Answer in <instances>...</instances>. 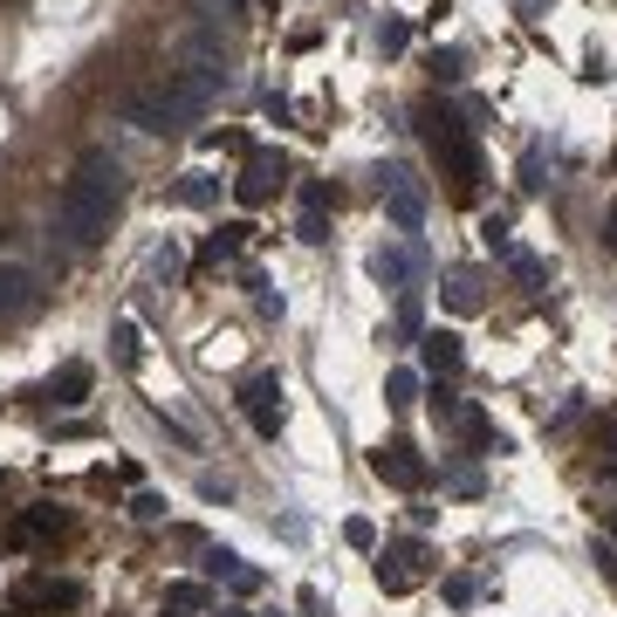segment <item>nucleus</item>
<instances>
[{"label": "nucleus", "mask_w": 617, "mask_h": 617, "mask_svg": "<svg viewBox=\"0 0 617 617\" xmlns=\"http://www.w3.org/2000/svg\"><path fill=\"white\" fill-rule=\"evenodd\" d=\"M467 75V56L459 48H432V83H459Z\"/></svg>", "instance_id": "dca6fc26"}, {"label": "nucleus", "mask_w": 617, "mask_h": 617, "mask_svg": "<svg viewBox=\"0 0 617 617\" xmlns=\"http://www.w3.org/2000/svg\"><path fill=\"white\" fill-rule=\"evenodd\" d=\"M165 597H172L178 610H206V604H213V590H206V583H172Z\"/></svg>", "instance_id": "6ab92c4d"}, {"label": "nucleus", "mask_w": 617, "mask_h": 617, "mask_svg": "<svg viewBox=\"0 0 617 617\" xmlns=\"http://www.w3.org/2000/svg\"><path fill=\"white\" fill-rule=\"evenodd\" d=\"M371 281L377 289H411V254L405 247H377L371 254Z\"/></svg>", "instance_id": "1a4fd4ad"}, {"label": "nucleus", "mask_w": 617, "mask_h": 617, "mask_svg": "<svg viewBox=\"0 0 617 617\" xmlns=\"http://www.w3.org/2000/svg\"><path fill=\"white\" fill-rule=\"evenodd\" d=\"M419 138H426V151H432V159H440L446 144H459V138H467V124H459V117L446 110V103H419Z\"/></svg>", "instance_id": "0eeeda50"}, {"label": "nucleus", "mask_w": 617, "mask_h": 617, "mask_svg": "<svg viewBox=\"0 0 617 617\" xmlns=\"http://www.w3.org/2000/svg\"><path fill=\"white\" fill-rule=\"evenodd\" d=\"M597 446H604V453H610V467H617V411H610V419H604V426H597Z\"/></svg>", "instance_id": "393cba45"}, {"label": "nucleus", "mask_w": 617, "mask_h": 617, "mask_svg": "<svg viewBox=\"0 0 617 617\" xmlns=\"http://www.w3.org/2000/svg\"><path fill=\"white\" fill-rule=\"evenodd\" d=\"M405 42H411V35H405V21H384V28H377V48H384V56H398Z\"/></svg>", "instance_id": "5701e85b"}, {"label": "nucleus", "mask_w": 617, "mask_h": 617, "mask_svg": "<svg viewBox=\"0 0 617 617\" xmlns=\"http://www.w3.org/2000/svg\"><path fill=\"white\" fill-rule=\"evenodd\" d=\"M459 411H467V405L453 398V384H446V377H432V419H446V426H453Z\"/></svg>", "instance_id": "a211bd4d"}, {"label": "nucleus", "mask_w": 617, "mask_h": 617, "mask_svg": "<svg viewBox=\"0 0 617 617\" xmlns=\"http://www.w3.org/2000/svg\"><path fill=\"white\" fill-rule=\"evenodd\" d=\"M344 543L350 549H377V528L364 522V514H350V522H344Z\"/></svg>", "instance_id": "412c9836"}, {"label": "nucleus", "mask_w": 617, "mask_h": 617, "mask_svg": "<svg viewBox=\"0 0 617 617\" xmlns=\"http://www.w3.org/2000/svg\"><path fill=\"white\" fill-rule=\"evenodd\" d=\"M392 220H398L405 234H411V226L426 220V199H419V193H405V186H392Z\"/></svg>", "instance_id": "4468645a"}, {"label": "nucleus", "mask_w": 617, "mask_h": 617, "mask_svg": "<svg viewBox=\"0 0 617 617\" xmlns=\"http://www.w3.org/2000/svg\"><path fill=\"white\" fill-rule=\"evenodd\" d=\"M419 350H426V371H432V377H446V384L467 371V350H459L453 329H432V337H419Z\"/></svg>", "instance_id": "6e6552de"}, {"label": "nucleus", "mask_w": 617, "mask_h": 617, "mask_svg": "<svg viewBox=\"0 0 617 617\" xmlns=\"http://www.w3.org/2000/svg\"><path fill=\"white\" fill-rule=\"evenodd\" d=\"M419 570H426V543L384 549V556H377V590H384V597H405V590L419 583Z\"/></svg>", "instance_id": "39448f33"}, {"label": "nucleus", "mask_w": 617, "mask_h": 617, "mask_svg": "<svg viewBox=\"0 0 617 617\" xmlns=\"http://www.w3.org/2000/svg\"><path fill=\"white\" fill-rule=\"evenodd\" d=\"M411 398H419V377H411V371H392V377H384V405H411Z\"/></svg>", "instance_id": "aec40b11"}, {"label": "nucleus", "mask_w": 617, "mask_h": 617, "mask_svg": "<svg viewBox=\"0 0 617 617\" xmlns=\"http://www.w3.org/2000/svg\"><path fill=\"white\" fill-rule=\"evenodd\" d=\"M110 350H117L124 371H138V357H144V350H138V323H117V329H110Z\"/></svg>", "instance_id": "2eb2a0df"}, {"label": "nucleus", "mask_w": 617, "mask_h": 617, "mask_svg": "<svg viewBox=\"0 0 617 617\" xmlns=\"http://www.w3.org/2000/svg\"><path fill=\"white\" fill-rule=\"evenodd\" d=\"M371 474L392 480V487H405V494H426V487H432V467H426V453L411 446V440H384L371 453Z\"/></svg>", "instance_id": "7ed1b4c3"}, {"label": "nucleus", "mask_w": 617, "mask_h": 617, "mask_svg": "<svg viewBox=\"0 0 617 617\" xmlns=\"http://www.w3.org/2000/svg\"><path fill=\"white\" fill-rule=\"evenodd\" d=\"M446 308H459V316H474V308H480V281H474L467 268L446 275Z\"/></svg>", "instance_id": "ddd939ff"}, {"label": "nucleus", "mask_w": 617, "mask_h": 617, "mask_svg": "<svg viewBox=\"0 0 617 617\" xmlns=\"http://www.w3.org/2000/svg\"><path fill=\"white\" fill-rule=\"evenodd\" d=\"M90 384H96L90 364H62L56 377H48V398H56V405H83V398H90Z\"/></svg>", "instance_id": "9b49d317"}, {"label": "nucleus", "mask_w": 617, "mask_h": 617, "mask_svg": "<svg viewBox=\"0 0 617 617\" xmlns=\"http://www.w3.org/2000/svg\"><path fill=\"white\" fill-rule=\"evenodd\" d=\"M241 405H247V419H254L261 440H275V432H281V377L275 371H254L241 384Z\"/></svg>", "instance_id": "20e7f679"}, {"label": "nucleus", "mask_w": 617, "mask_h": 617, "mask_svg": "<svg viewBox=\"0 0 617 617\" xmlns=\"http://www.w3.org/2000/svg\"><path fill=\"white\" fill-rule=\"evenodd\" d=\"M610 254H617V199H610Z\"/></svg>", "instance_id": "bb28decb"}, {"label": "nucleus", "mask_w": 617, "mask_h": 617, "mask_svg": "<svg viewBox=\"0 0 617 617\" xmlns=\"http://www.w3.org/2000/svg\"><path fill=\"white\" fill-rule=\"evenodd\" d=\"M281 186H289V159H281V151H247V159H241V178H234V199L247 206V213H254V206H268Z\"/></svg>", "instance_id": "f03ea898"}, {"label": "nucleus", "mask_w": 617, "mask_h": 617, "mask_svg": "<svg viewBox=\"0 0 617 617\" xmlns=\"http://www.w3.org/2000/svg\"><path fill=\"white\" fill-rule=\"evenodd\" d=\"M117 199H124V165L110 159V151H83L75 172H69V186H62V199H56V226L75 247H90V241L110 234Z\"/></svg>", "instance_id": "f257e3e1"}, {"label": "nucleus", "mask_w": 617, "mask_h": 617, "mask_svg": "<svg viewBox=\"0 0 617 617\" xmlns=\"http://www.w3.org/2000/svg\"><path fill=\"white\" fill-rule=\"evenodd\" d=\"M432 165H440V178L453 186V199H474V178H480V144H474V138L446 144V151H440V159H432Z\"/></svg>", "instance_id": "423d86ee"}, {"label": "nucleus", "mask_w": 617, "mask_h": 617, "mask_svg": "<svg viewBox=\"0 0 617 617\" xmlns=\"http://www.w3.org/2000/svg\"><path fill=\"white\" fill-rule=\"evenodd\" d=\"M62 528H69V522H62L56 508H35V514H21V522H14L8 543H14V549H28V543H48V535H62Z\"/></svg>", "instance_id": "9d476101"}, {"label": "nucleus", "mask_w": 617, "mask_h": 617, "mask_svg": "<svg viewBox=\"0 0 617 617\" xmlns=\"http://www.w3.org/2000/svg\"><path fill=\"white\" fill-rule=\"evenodd\" d=\"M131 514H138V522H159L165 501H159V494H138V501H131Z\"/></svg>", "instance_id": "b1692460"}, {"label": "nucleus", "mask_w": 617, "mask_h": 617, "mask_svg": "<svg viewBox=\"0 0 617 617\" xmlns=\"http://www.w3.org/2000/svg\"><path fill=\"white\" fill-rule=\"evenodd\" d=\"M295 234H302V241H329V226H323V206H302Z\"/></svg>", "instance_id": "4be33fe9"}, {"label": "nucleus", "mask_w": 617, "mask_h": 617, "mask_svg": "<svg viewBox=\"0 0 617 617\" xmlns=\"http://www.w3.org/2000/svg\"><path fill=\"white\" fill-rule=\"evenodd\" d=\"M597 562H604V577H617V549L610 543H597Z\"/></svg>", "instance_id": "a878e982"}, {"label": "nucleus", "mask_w": 617, "mask_h": 617, "mask_svg": "<svg viewBox=\"0 0 617 617\" xmlns=\"http://www.w3.org/2000/svg\"><path fill=\"white\" fill-rule=\"evenodd\" d=\"M213 178H206V172H186V186H178V206H213Z\"/></svg>", "instance_id": "f3484780"}, {"label": "nucleus", "mask_w": 617, "mask_h": 617, "mask_svg": "<svg viewBox=\"0 0 617 617\" xmlns=\"http://www.w3.org/2000/svg\"><path fill=\"white\" fill-rule=\"evenodd\" d=\"M247 234H254V226H247V220H226V226H220V234H213V241H206V254H199V261H226V254H241V247H247Z\"/></svg>", "instance_id": "f8f14e48"}]
</instances>
